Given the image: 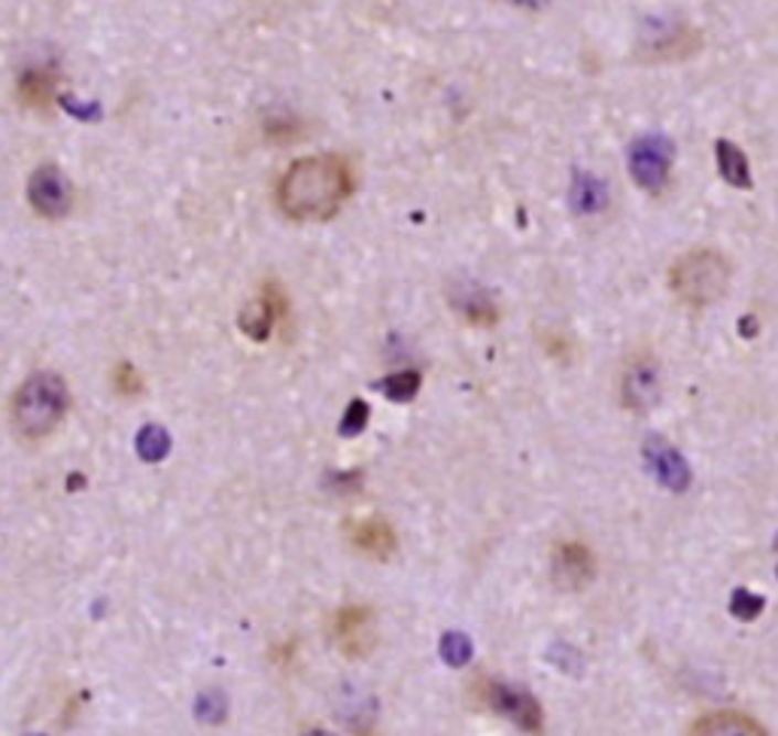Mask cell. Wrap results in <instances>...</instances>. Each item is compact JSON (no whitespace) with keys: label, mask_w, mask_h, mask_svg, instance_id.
<instances>
[{"label":"cell","mask_w":778,"mask_h":736,"mask_svg":"<svg viewBox=\"0 0 778 736\" xmlns=\"http://www.w3.org/2000/svg\"><path fill=\"white\" fill-rule=\"evenodd\" d=\"M766 609V599L760 594H752V590H733L729 597V615L739 618V621H757L760 611Z\"/></svg>","instance_id":"44dd1931"},{"label":"cell","mask_w":778,"mask_h":736,"mask_svg":"<svg viewBox=\"0 0 778 736\" xmlns=\"http://www.w3.org/2000/svg\"><path fill=\"white\" fill-rule=\"evenodd\" d=\"M608 204V189L606 183L594 174H584L580 171L572 183V207L580 213V216H594V213L606 211Z\"/></svg>","instance_id":"e0dca14e"},{"label":"cell","mask_w":778,"mask_h":736,"mask_svg":"<svg viewBox=\"0 0 778 736\" xmlns=\"http://www.w3.org/2000/svg\"><path fill=\"white\" fill-rule=\"evenodd\" d=\"M700 50V31L684 19H648L636 40V58L644 64H672Z\"/></svg>","instance_id":"5b68a950"},{"label":"cell","mask_w":778,"mask_h":736,"mask_svg":"<svg viewBox=\"0 0 778 736\" xmlns=\"http://www.w3.org/2000/svg\"><path fill=\"white\" fill-rule=\"evenodd\" d=\"M691 736H769V730L745 712L717 710L693 724Z\"/></svg>","instance_id":"5bb4252c"},{"label":"cell","mask_w":778,"mask_h":736,"mask_svg":"<svg viewBox=\"0 0 778 736\" xmlns=\"http://www.w3.org/2000/svg\"><path fill=\"white\" fill-rule=\"evenodd\" d=\"M596 578V554L584 542H556L551 551V582L563 594H578Z\"/></svg>","instance_id":"ba28073f"},{"label":"cell","mask_w":778,"mask_h":736,"mask_svg":"<svg viewBox=\"0 0 778 736\" xmlns=\"http://www.w3.org/2000/svg\"><path fill=\"white\" fill-rule=\"evenodd\" d=\"M729 280H733V268H729L727 256L712 250V247L684 253L669 268V289L675 292L681 305H688L693 311L712 308L724 299Z\"/></svg>","instance_id":"3957f363"},{"label":"cell","mask_w":778,"mask_h":736,"mask_svg":"<svg viewBox=\"0 0 778 736\" xmlns=\"http://www.w3.org/2000/svg\"><path fill=\"white\" fill-rule=\"evenodd\" d=\"M715 159H717V171H721V177L727 180L729 186H736V189L754 186L748 159H745V152H742L736 143H729V140H717Z\"/></svg>","instance_id":"2e32d148"},{"label":"cell","mask_w":778,"mask_h":736,"mask_svg":"<svg viewBox=\"0 0 778 736\" xmlns=\"http://www.w3.org/2000/svg\"><path fill=\"white\" fill-rule=\"evenodd\" d=\"M420 384H423L420 372L405 369V372H396V375L383 377L381 384H377V390H381L383 396H386L390 402H411L417 393H420Z\"/></svg>","instance_id":"d6986e66"},{"label":"cell","mask_w":778,"mask_h":736,"mask_svg":"<svg viewBox=\"0 0 778 736\" xmlns=\"http://www.w3.org/2000/svg\"><path fill=\"white\" fill-rule=\"evenodd\" d=\"M508 3H514V7H526V10H539V7H544L547 0H508Z\"/></svg>","instance_id":"484cf974"},{"label":"cell","mask_w":778,"mask_h":736,"mask_svg":"<svg viewBox=\"0 0 778 736\" xmlns=\"http://www.w3.org/2000/svg\"><path fill=\"white\" fill-rule=\"evenodd\" d=\"M67 405H71V393H67L64 377L55 372H38V375L22 381V387L13 393L10 424L19 438L40 441L58 429L64 414H67Z\"/></svg>","instance_id":"7a4b0ae2"},{"label":"cell","mask_w":778,"mask_h":736,"mask_svg":"<svg viewBox=\"0 0 778 736\" xmlns=\"http://www.w3.org/2000/svg\"><path fill=\"white\" fill-rule=\"evenodd\" d=\"M284 313H286L284 292L274 287V284H268L259 299H253L247 308L241 311L237 326H241V332H244L247 338H253V341H265V338L271 335L274 323H277Z\"/></svg>","instance_id":"4fadbf2b"},{"label":"cell","mask_w":778,"mask_h":736,"mask_svg":"<svg viewBox=\"0 0 778 736\" xmlns=\"http://www.w3.org/2000/svg\"><path fill=\"white\" fill-rule=\"evenodd\" d=\"M28 201H31V207H34L40 216L58 220V216H64V213L71 211V204H74V186H71V180L64 177L62 168H55V164H40L38 171L31 174V180H28Z\"/></svg>","instance_id":"9c48e42d"},{"label":"cell","mask_w":778,"mask_h":736,"mask_svg":"<svg viewBox=\"0 0 778 736\" xmlns=\"http://www.w3.org/2000/svg\"><path fill=\"white\" fill-rule=\"evenodd\" d=\"M344 533L353 551H359L369 561L386 563L396 557L398 536L393 524L383 518H350L344 524Z\"/></svg>","instance_id":"30bf717a"},{"label":"cell","mask_w":778,"mask_h":736,"mask_svg":"<svg viewBox=\"0 0 778 736\" xmlns=\"http://www.w3.org/2000/svg\"><path fill=\"white\" fill-rule=\"evenodd\" d=\"M64 110H71L74 116H79V119H98L100 116V107L98 104H79V100H71V98H62Z\"/></svg>","instance_id":"d4e9b609"},{"label":"cell","mask_w":778,"mask_h":736,"mask_svg":"<svg viewBox=\"0 0 778 736\" xmlns=\"http://www.w3.org/2000/svg\"><path fill=\"white\" fill-rule=\"evenodd\" d=\"M471 654H475V649H471L469 637H462V633H447V637L441 639V658H445L450 666H466V663L471 661Z\"/></svg>","instance_id":"7402d4cb"},{"label":"cell","mask_w":778,"mask_h":736,"mask_svg":"<svg viewBox=\"0 0 778 736\" xmlns=\"http://www.w3.org/2000/svg\"><path fill=\"white\" fill-rule=\"evenodd\" d=\"M369 417H371V412H369V405L362 399H353L350 405H347V412H344V417H341V436H359L365 426H369Z\"/></svg>","instance_id":"603a6c76"},{"label":"cell","mask_w":778,"mask_h":736,"mask_svg":"<svg viewBox=\"0 0 778 736\" xmlns=\"http://www.w3.org/2000/svg\"><path fill=\"white\" fill-rule=\"evenodd\" d=\"M116 390H119L122 396H137V393L143 390V377L137 375L135 365L122 362V365L116 369Z\"/></svg>","instance_id":"cb8c5ba5"},{"label":"cell","mask_w":778,"mask_h":736,"mask_svg":"<svg viewBox=\"0 0 778 736\" xmlns=\"http://www.w3.org/2000/svg\"><path fill=\"white\" fill-rule=\"evenodd\" d=\"M353 195V174L341 156H308L289 164L277 186V204L289 220H329Z\"/></svg>","instance_id":"6da1fadb"},{"label":"cell","mask_w":778,"mask_h":736,"mask_svg":"<svg viewBox=\"0 0 778 736\" xmlns=\"http://www.w3.org/2000/svg\"><path fill=\"white\" fill-rule=\"evenodd\" d=\"M471 691H475V697H478L483 710L511 722L523 734H544L542 703L526 687L511 685V682H502V679H478V685H471Z\"/></svg>","instance_id":"277c9868"},{"label":"cell","mask_w":778,"mask_h":736,"mask_svg":"<svg viewBox=\"0 0 778 736\" xmlns=\"http://www.w3.org/2000/svg\"><path fill=\"white\" fill-rule=\"evenodd\" d=\"M620 402L632 414H648L660 402V369L651 356H636L620 377Z\"/></svg>","instance_id":"8fae6325"},{"label":"cell","mask_w":778,"mask_h":736,"mask_svg":"<svg viewBox=\"0 0 778 736\" xmlns=\"http://www.w3.org/2000/svg\"><path fill=\"white\" fill-rule=\"evenodd\" d=\"M329 639L350 661H362L377 649V615L369 606H341L329 618Z\"/></svg>","instance_id":"8992f818"},{"label":"cell","mask_w":778,"mask_h":736,"mask_svg":"<svg viewBox=\"0 0 778 736\" xmlns=\"http://www.w3.org/2000/svg\"><path fill=\"white\" fill-rule=\"evenodd\" d=\"M168 450H171V436L161 426L149 424L137 433V454H140V460L159 462L168 457Z\"/></svg>","instance_id":"ffe728a7"},{"label":"cell","mask_w":778,"mask_h":736,"mask_svg":"<svg viewBox=\"0 0 778 736\" xmlns=\"http://www.w3.org/2000/svg\"><path fill=\"white\" fill-rule=\"evenodd\" d=\"M672 159H675V150L667 138L648 135V138L636 140L630 147V174L636 186H642L651 195H660L669 186Z\"/></svg>","instance_id":"52a82bcc"},{"label":"cell","mask_w":778,"mask_h":736,"mask_svg":"<svg viewBox=\"0 0 778 736\" xmlns=\"http://www.w3.org/2000/svg\"><path fill=\"white\" fill-rule=\"evenodd\" d=\"M450 305L471 326H493L499 320V308L490 299V292L478 284H457L450 289Z\"/></svg>","instance_id":"9a60e30c"},{"label":"cell","mask_w":778,"mask_h":736,"mask_svg":"<svg viewBox=\"0 0 778 736\" xmlns=\"http://www.w3.org/2000/svg\"><path fill=\"white\" fill-rule=\"evenodd\" d=\"M644 466L651 469L660 484L672 490V493H684L691 487V466L681 457L679 450L672 448L663 438H648L644 441Z\"/></svg>","instance_id":"7c38bea8"},{"label":"cell","mask_w":778,"mask_h":736,"mask_svg":"<svg viewBox=\"0 0 778 736\" xmlns=\"http://www.w3.org/2000/svg\"><path fill=\"white\" fill-rule=\"evenodd\" d=\"M301 736H334V734H329V730H320V727H310V730H305Z\"/></svg>","instance_id":"4316f807"},{"label":"cell","mask_w":778,"mask_h":736,"mask_svg":"<svg viewBox=\"0 0 778 736\" xmlns=\"http://www.w3.org/2000/svg\"><path fill=\"white\" fill-rule=\"evenodd\" d=\"M52 95H55V74H50V71L31 67V71H25L22 79H19V98H22V104H28V107L43 110V107H50L52 104Z\"/></svg>","instance_id":"ac0fdd59"},{"label":"cell","mask_w":778,"mask_h":736,"mask_svg":"<svg viewBox=\"0 0 778 736\" xmlns=\"http://www.w3.org/2000/svg\"><path fill=\"white\" fill-rule=\"evenodd\" d=\"M34 736H40V734H34Z\"/></svg>","instance_id":"83f0119b"}]
</instances>
